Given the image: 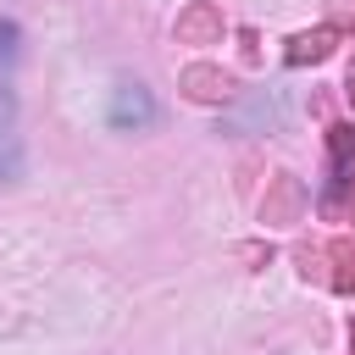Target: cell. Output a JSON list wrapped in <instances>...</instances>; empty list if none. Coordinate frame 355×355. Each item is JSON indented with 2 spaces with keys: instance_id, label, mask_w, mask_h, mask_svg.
I'll use <instances>...</instances> for the list:
<instances>
[{
  "instance_id": "6da1fadb",
  "label": "cell",
  "mask_w": 355,
  "mask_h": 355,
  "mask_svg": "<svg viewBox=\"0 0 355 355\" xmlns=\"http://www.w3.org/2000/svg\"><path fill=\"white\" fill-rule=\"evenodd\" d=\"M155 122H161L155 89L139 83V78H116L111 94H105V128H111V133H150Z\"/></svg>"
},
{
  "instance_id": "7a4b0ae2",
  "label": "cell",
  "mask_w": 355,
  "mask_h": 355,
  "mask_svg": "<svg viewBox=\"0 0 355 355\" xmlns=\"http://www.w3.org/2000/svg\"><path fill=\"white\" fill-rule=\"evenodd\" d=\"M28 172V144H22V100L0 78V189H11Z\"/></svg>"
},
{
  "instance_id": "3957f363",
  "label": "cell",
  "mask_w": 355,
  "mask_h": 355,
  "mask_svg": "<svg viewBox=\"0 0 355 355\" xmlns=\"http://www.w3.org/2000/svg\"><path fill=\"white\" fill-rule=\"evenodd\" d=\"M22 61V22L17 17H0V78Z\"/></svg>"
}]
</instances>
